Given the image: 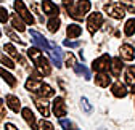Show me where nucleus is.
I'll return each instance as SVG.
<instances>
[{
  "label": "nucleus",
  "mask_w": 135,
  "mask_h": 130,
  "mask_svg": "<svg viewBox=\"0 0 135 130\" xmlns=\"http://www.w3.org/2000/svg\"><path fill=\"white\" fill-rule=\"evenodd\" d=\"M42 8H44V13L48 14V16H56L60 13V8L56 7V3L52 2V0H44V2H42Z\"/></svg>",
  "instance_id": "obj_13"
},
{
  "label": "nucleus",
  "mask_w": 135,
  "mask_h": 130,
  "mask_svg": "<svg viewBox=\"0 0 135 130\" xmlns=\"http://www.w3.org/2000/svg\"><path fill=\"white\" fill-rule=\"evenodd\" d=\"M60 125L63 127V130H74V127H73V122L71 121H68V119H60Z\"/></svg>",
  "instance_id": "obj_34"
},
{
  "label": "nucleus",
  "mask_w": 135,
  "mask_h": 130,
  "mask_svg": "<svg viewBox=\"0 0 135 130\" xmlns=\"http://www.w3.org/2000/svg\"><path fill=\"white\" fill-rule=\"evenodd\" d=\"M103 8H105V11L111 16V18H114V19H122L124 16H126V11H124V8L121 7V3L108 2Z\"/></svg>",
  "instance_id": "obj_4"
},
{
  "label": "nucleus",
  "mask_w": 135,
  "mask_h": 130,
  "mask_svg": "<svg viewBox=\"0 0 135 130\" xmlns=\"http://www.w3.org/2000/svg\"><path fill=\"white\" fill-rule=\"evenodd\" d=\"M5 34L13 40V42H18L20 45H26L24 43V40H21L20 37H18V34H15V32H13V29H10V27H5Z\"/></svg>",
  "instance_id": "obj_27"
},
{
  "label": "nucleus",
  "mask_w": 135,
  "mask_h": 130,
  "mask_svg": "<svg viewBox=\"0 0 135 130\" xmlns=\"http://www.w3.org/2000/svg\"><path fill=\"white\" fill-rule=\"evenodd\" d=\"M0 2H2V0H0Z\"/></svg>",
  "instance_id": "obj_42"
},
{
  "label": "nucleus",
  "mask_w": 135,
  "mask_h": 130,
  "mask_svg": "<svg viewBox=\"0 0 135 130\" xmlns=\"http://www.w3.org/2000/svg\"><path fill=\"white\" fill-rule=\"evenodd\" d=\"M92 8V3H90V0H79V2L69 8H66L68 14L71 16V18L74 19H82L84 16H85V13H89Z\"/></svg>",
  "instance_id": "obj_2"
},
{
  "label": "nucleus",
  "mask_w": 135,
  "mask_h": 130,
  "mask_svg": "<svg viewBox=\"0 0 135 130\" xmlns=\"http://www.w3.org/2000/svg\"><path fill=\"white\" fill-rule=\"evenodd\" d=\"M119 58H121V59H126V61H132V59L135 58L133 47L129 45V43L121 45V48H119Z\"/></svg>",
  "instance_id": "obj_10"
},
{
  "label": "nucleus",
  "mask_w": 135,
  "mask_h": 130,
  "mask_svg": "<svg viewBox=\"0 0 135 130\" xmlns=\"http://www.w3.org/2000/svg\"><path fill=\"white\" fill-rule=\"evenodd\" d=\"M124 34H126L127 37H130V36L135 34V18L127 19V23H126V26H124Z\"/></svg>",
  "instance_id": "obj_26"
},
{
  "label": "nucleus",
  "mask_w": 135,
  "mask_h": 130,
  "mask_svg": "<svg viewBox=\"0 0 135 130\" xmlns=\"http://www.w3.org/2000/svg\"><path fill=\"white\" fill-rule=\"evenodd\" d=\"M11 26H13V29H16V31H20V32H23V31H26V26H24V23L21 21V18L16 13H13L11 14Z\"/></svg>",
  "instance_id": "obj_23"
},
{
  "label": "nucleus",
  "mask_w": 135,
  "mask_h": 130,
  "mask_svg": "<svg viewBox=\"0 0 135 130\" xmlns=\"http://www.w3.org/2000/svg\"><path fill=\"white\" fill-rule=\"evenodd\" d=\"M80 108L84 109V112H87V114L92 112V104L89 103V100L85 98V96H82V98H80Z\"/></svg>",
  "instance_id": "obj_30"
},
{
  "label": "nucleus",
  "mask_w": 135,
  "mask_h": 130,
  "mask_svg": "<svg viewBox=\"0 0 135 130\" xmlns=\"http://www.w3.org/2000/svg\"><path fill=\"white\" fill-rule=\"evenodd\" d=\"M63 43H64V47H69V48H76V47H79V42H77V40H64Z\"/></svg>",
  "instance_id": "obj_36"
},
{
  "label": "nucleus",
  "mask_w": 135,
  "mask_h": 130,
  "mask_svg": "<svg viewBox=\"0 0 135 130\" xmlns=\"http://www.w3.org/2000/svg\"><path fill=\"white\" fill-rule=\"evenodd\" d=\"M74 69H76L77 74H82L85 79H90V71L84 66V64H74Z\"/></svg>",
  "instance_id": "obj_28"
},
{
  "label": "nucleus",
  "mask_w": 135,
  "mask_h": 130,
  "mask_svg": "<svg viewBox=\"0 0 135 130\" xmlns=\"http://www.w3.org/2000/svg\"><path fill=\"white\" fill-rule=\"evenodd\" d=\"M21 114H23V119L27 122V125L32 130H37V121H36L34 112L31 111V108H21Z\"/></svg>",
  "instance_id": "obj_9"
},
{
  "label": "nucleus",
  "mask_w": 135,
  "mask_h": 130,
  "mask_svg": "<svg viewBox=\"0 0 135 130\" xmlns=\"http://www.w3.org/2000/svg\"><path fill=\"white\" fill-rule=\"evenodd\" d=\"M40 84H42V80L40 79H36V77H29L27 80H26V90H29V92H32V93H37L39 92V88H40Z\"/></svg>",
  "instance_id": "obj_19"
},
{
  "label": "nucleus",
  "mask_w": 135,
  "mask_h": 130,
  "mask_svg": "<svg viewBox=\"0 0 135 130\" xmlns=\"http://www.w3.org/2000/svg\"><path fill=\"white\" fill-rule=\"evenodd\" d=\"M52 104H53V114H55L56 117L61 119L63 116L68 114V106H66V103H64V98H61V96H56Z\"/></svg>",
  "instance_id": "obj_7"
},
{
  "label": "nucleus",
  "mask_w": 135,
  "mask_h": 130,
  "mask_svg": "<svg viewBox=\"0 0 135 130\" xmlns=\"http://www.w3.org/2000/svg\"><path fill=\"white\" fill-rule=\"evenodd\" d=\"M60 26H61V19L58 16H52V18L48 19V23H47V27H48V31L52 32V34H55V32L60 29Z\"/></svg>",
  "instance_id": "obj_21"
},
{
  "label": "nucleus",
  "mask_w": 135,
  "mask_h": 130,
  "mask_svg": "<svg viewBox=\"0 0 135 130\" xmlns=\"http://www.w3.org/2000/svg\"><path fill=\"white\" fill-rule=\"evenodd\" d=\"M103 24V14L101 13H98V11H95V13H92L89 18H87V27H89V32L93 36L95 32L100 29V26Z\"/></svg>",
  "instance_id": "obj_6"
},
{
  "label": "nucleus",
  "mask_w": 135,
  "mask_h": 130,
  "mask_svg": "<svg viewBox=\"0 0 135 130\" xmlns=\"http://www.w3.org/2000/svg\"><path fill=\"white\" fill-rule=\"evenodd\" d=\"M8 21V10L3 8V7H0V23L5 24Z\"/></svg>",
  "instance_id": "obj_35"
},
{
  "label": "nucleus",
  "mask_w": 135,
  "mask_h": 130,
  "mask_svg": "<svg viewBox=\"0 0 135 130\" xmlns=\"http://www.w3.org/2000/svg\"><path fill=\"white\" fill-rule=\"evenodd\" d=\"M109 69H111V72H113V76L114 77H117V76H121V71L124 69V64H122V59L121 58H111V66H109Z\"/></svg>",
  "instance_id": "obj_17"
},
{
  "label": "nucleus",
  "mask_w": 135,
  "mask_h": 130,
  "mask_svg": "<svg viewBox=\"0 0 135 130\" xmlns=\"http://www.w3.org/2000/svg\"><path fill=\"white\" fill-rule=\"evenodd\" d=\"M126 84H129L130 87L135 85V66H133V64L129 66L127 71H126Z\"/></svg>",
  "instance_id": "obj_25"
},
{
  "label": "nucleus",
  "mask_w": 135,
  "mask_h": 130,
  "mask_svg": "<svg viewBox=\"0 0 135 130\" xmlns=\"http://www.w3.org/2000/svg\"><path fill=\"white\" fill-rule=\"evenodd\" d=\"M63 5H64V8H69L74 5V0H63Z\"/></svg>",
  "instance_id": "obj_38"
},
{
  "label": "nucleus",
  "mask_w": 135,
  "mask_h": 130,
  "mask_svg": "<svg viewBox=\"0 0 135 130\" xmlns=\"http://www.w3.org/2000/svg\"><path fill=\"white\" fill-rule=\"evenodd\" d=\"M64 64H66L68 68H74V64H76V58H74V55H73L71 52H68V53H66Z\"/></svg>",
  "instance_id": "obj_31"
},
{
  "label": "nucleus",
  "mask_w": 135,
  "mask_h": 130,
  "mask_svg": "<svg viewBox=\"0 0 135 130\" xmlns=\"http://www.w3.org/2000/svg\"><path fill=\"white\" fill-rule=\"evenodd\" d=\"M0 63H2L5 68H8V69H13V68H15V63H13L10 58H7L5 55H2V56H0Z\"/></svg>",
  "instance_id": "obj_32"
},
{
  "label": "nucleus",
  "mask_w": 135,
  "mask_h": 130,
  "mask_svg": "<svg viewBox=\"0 0 135 130\" xmlns=\"http://www.w3.org/2000/svg\"><path fill=\"white\" fill-rule=\"evenodd\" d=\"M50 47L52 48H48V52H50V56H52V61L56 68H61V52H60V48L55 45V43H50Z\"/></svg>",
  "instance_id": "obj_16"
},
{
  "label": "nucleus",
  "mask_w": 135,
  "mask_h": 130,
  "mask_svg": "<svg viewBox=\"0 0 135 130\" xmlns=\"http://www.w3.org/2000/svg\"><path fill=\"white\" fill-rule=\"evenodd\" d=\"M95 84L101 88H106L108 85H111V76L108 72H97L95 76Z\"/></svg>",
  "instance_id": "obj_12"
},
{
  "label": "nucleus",
  "mask_w": 135,
  "mask_h": 130,
  "mask_svg": "<svg viewBox=\"0 0 135 130\" xmlns=\"http://www.w3.org/2000/svg\"><path fill=\"white\" fill-rule=\"evenodd\" d=\"M29 34H31L32 42L37 45V48H44V50H48V48H50V43L47 42V39H45L42 34H39L37 31H31Z\"/></svg>",
  "instance_id": "obj_8"
},
{
  "label": "nucleus",
  "mask_w": 135,
  "mask_h": 130,
  "mask_svg": "<svg viewBox=\"0 0 135 130\" xmlns=\"http://www.w3.org/2000/svg\"><path fill=\"white\" fill-rule=\"evenodd\" d=\"M5 101L8 104V108L13 111V112H20L21 111V101L18 96H15V95H7L5 96Z\"/></svg>",
  "instance_id": "obj_14"
},
{
  "label": "nucleus",
  "mask_w": 135,
  "mask_h": 130,
  "mask_svg": "<svg viewBox=\"0 0 135 130\" xmlns=\"http://www.w3.org/2000/svg\"><path fill=\"white\" fill-rule=\"evenodd\" d=\"M3 50H5V52L10 55V56H13L15 59H20V61H21V64H24V59L20 56V53L16 52V48H15L11 43H5V45H3Z\"/></svg>",
  "instance_id": "obj_24"
},
{
  "label": "nucleus",
  "mask_w": 135,
  "mask_h": 130,
  "mask_svg": "<svg viewBox=\"0 0 135 130\" xmlns=\"http://www.w3.org/2000/svg\"><path fill=\"white\" fill-rule=\"evenodd\" d=\"M13 7H15V11H16V14L20 16V18L26 23V24H34L36 23V19H34V16L29 13V10L26 8V5H24V2L23 0H15V3H13Z\"/></svg>",
  "instance_id": "obj_3"
},
{
  "label": "nucleus",
  "mask_w": 135,
  "mask_h": 130,
  "mask_svg": "<svg viewBox=\"0 0 135 130\" xmlns=\"http://www.w3.org/2000/svg\"><path fill=\"white\" fill-rule=\"evenodd\" d=\"M121 3H122L130 13H135V0H121Z\"/></svg>",
  "instance_id": "obj_33"
},
{
  "label": "nucleus",
  "mask_w": 135,
  "mask_h": 130,
  "mask_svg": "<svg viewBox=\"0 0 135 130\" xmlns=\"http://www.w3.org/2000/svg\"><path fill=\"white\" fill-rule=\"evenodd\" d=\"M27 56L31 58V61L34 63V66H36V69H37V72L40 76H48L50 72H52L48 59L44 56V53L39 50L37 47H31L27 50Z\"/></svg>",
  "instance_id": "obj_1"
},
{
  "label": "nucleus",
  "mask_w": 135,
  "mask_h": 130,
  "mask_svg": "<svg viewBox=\"0 0 135 130\" xmlns=\"http://www.w3.org/2000/svg\"><path fill=\"white\" fill-rule=\"evenodd\" d=\"M0 77H2L10 87H15V85H16V77H15L13 74H10L8 71H5L3 68H0Z\"/></svg>",
  "instance_id": "obj_22"
},
{
  "label": "nucleus",
  "mask_w": 135,
  "mask_h": 130,
  "mask_svg": "<svg viewBox=\"0 0 135 130\" xmlns=\"http://www.w3.org/2000/svg\"><path fill=\"white\" fill-rule=\"evenodd\" d=\"M111 93L116 96V98H126L127 96V88H126V85L122 84V82H114L113 85H111Z\"/></svg>",
  "instance_id": "obj_11"
},
{
  "label": "nucleus",
  "mask_w": 135,
  "mask_h": 130,
  "mask_svg": "<svg viewBox=\"0 0 135 130\" xmlns=\"http://www.w3.org/2000/svg\"><path fill=\"white\" fill-rule=\"evenodd\" d=\"M37 130H55V128H53V124L52 122H48L47 119H42L37 124Z\"/></svg>",
  "instance_id": "obj_29"
},
{
  "label": "nucleus",
  "mask_w": 135,
  "mask_h": 130,
  "mask_svg": "<svg viewBox=\"0 0 135 130\" xmlns=\"http://www.w3.org/2000/svg\"><path fill=\"white\" fill-rule=\"evenodd\" d=\"M66 34H68V37L69 39H77L80 34H82V26H79V24H69L66 27Z\"/></svg>",
  "instance_id": "obj_18"
},
{
  "label": "nucleus",
  "mask_w": 135,
  "mask_h": 130,
  "mask_svg": "<svg viewBox=\"0 0 135 130\" xmlns=\"http://www.w3.org/2000/svg\"><path fill=\"white\" fill-rule=\"evenodd\" d=\"M132 93H133V96H135V85L132 87Z\"/></svg>",
  "instance_id": "obj_39"
},
{
  "label": "nucleus",
  "mask_w": 135,
  "mask_h": 130,
  "mask_svg": "<svg viewBox=\"0 0 135 130\" xmlns=\"http://www.w3.org/2000/svg\"><path fill=\"white\" fill-rule=\"evenodd\" d=\"M42 98H50V96H53L55 95V90L50 87L48 84H45V82H42L40 84V88H39V92H37Z\"/></svg>",
  "instance_id": "obj_20"
},
{
  "label": "nucleus",
  "mask_w": 135,
  "mask_h": 130,
  "mask_svg": "<svg viewBox=\"0 0 135 130\" xmlns=\"http://www.w3.org/2000/svg\"><path fill=\"white\" fill-rule=\"evenodd\" d=\"M5 130H18V128H16V125H15V124L7 122V124H5Z\"/></svg>",
  "instance_id": "obj_37"
},
{
  "label": "nucleus",
  "mask_w": 135,
  "mask_h": 130,
  "mask_svg": "<svg viewBox=\"0 0 135 130\" xmlns=\"http://www.w3.org/2000/svg\"><path fill=\"white\" fill-rule=\"evenodd\" d=\"M2 106H3V101H2V100H0V108H2Z\"/></svg>",
  "instance_id": "obj_40"
},
{
  "label": "nucleus",
  "mask_w": 135,
  "mask_h": 130,
  "mask_svg": "<svg viewBox=\"0 0 135 130\" xmlns=\"http://www.w3.org/2000/svg\"><path fill=\"white\" fill-rule=\"evenodd\" d=\"M109 66H111V56L109 55H101L100 58L93 59V64H92L95 72H108Z\"/></svg>",
  "instance_id": "obj_5"
},
{
  "label": "nucleus",
  "mask_w": 135,
  "mask_h": 130,
  "mask_svg": "<svg viewBox=\"0 0 135 130\" xmlns=\"http://www.w3.org/2000/svg\"><path fill=\"white\" fill-rule=\"evenodd\" d=\"M34 103H36V106H37V109L40 111V114L44 116V117H48L50 116V106H48V103H47V100L45 98H34Z\"/></svg>",
  "instance_id": "obj_15"
},
{
  "label": "nucleus",
  "mask_w": 135,
  "mask_h": 130,
  "mask_svg": "<svg viewBox=\"0 0 135 130\" xmlns=\"http://www.w3.org/2000/svg\"><path fill=\"white\" fill-rule=\"evenodd\" d=\"M0 36H2V31H0Z\"/></svg>",
  "instance_id": "obj_41"
}]
</instances>
